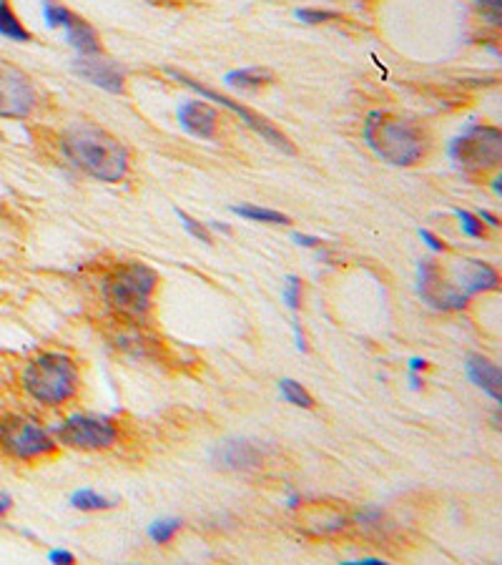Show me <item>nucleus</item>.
Wrapping results in <instances>:
<instances>
[{"mask_svg":"<svg viewBox=\"0 0 502 565\" xmlns=\"http://www.w3.org/2000/svg\"><path fill=\"white\" fill-rule=\"evenodd\" d=\"M274 81V74H271L269 68H239V71H232V74H226L224 78V84L232 88H261L267 86Z\"/></svg>","mask_w":502,"mask_h":565,"instance_id":"obj_17","label":"nucleus"},{"mask_svg":"<svg viewBox=\"0 0 502 565\" xmlns=\"http://www.w3.org/2000/svg\"><path fill=\"white\" fill-rule=\"evenodd\" d=\"M0 36L18 40V43L33 40V33L21 23V18L15 15V11H13V5L8 0H0Z\"/></svg>","mask_w":502,"mask_h":565,"instance_id":"obj_18","label":"nucleus"},{"mask_svg":"<svg viewBox=\"0 0 502 565\" xmlns=\"http://www.w3.org/2000/svg\"><path fill=\"white\" fill-rule=\"evenodd\" d=\"M156 287H159V274L141 261H131L110 271L103 282V295L121 317L141 322L151 312Z\"/></svg>","mask_w":502,"mask_h":565,"instance_id":"obj_4","label":"nucleus"},{"mask_svg":"<svg viewBox=\"0 0 502 565\" xmlns=\"http://www.w3.org/2000/svg\"><path fill=\"white\" fill-rule=\"evenodd\" d=\"M279 390H282L284 400H286V402H292V405L304 407V410H312V407H314V400H312V394L306 393V390H304V387H302V384H299V382L289 380V377H286V380L279 382Z\"/></svg>","mask_w":502,"mask_h":565,"instance_id":"obj_21","label":"nucleus"},{"mask_svg":"<svg viewBox=\"0 0 502 565\" xmlns=\"http://www.w3.org/2000/svg\"><path fill=\"white\" fill-rule=\"evenodd\" d=\"M450 156L467 172L498 169L502 161V131L495 126H470L453 141Z\"/></svg>","mask_w":502,"mask_h":565,"instance_id":"obj_6","label":"nucleus"},{"mask_svg":"<svg viewBox=\"0 0 502 565\" xmlns=\"http://www.w3.org/2000/svg\"><path fill=\"white\" fill-rule=\"evenodd\" d=\"M236 216H244L249 222H261V224H289V216L282 211L274 209H261V207H251V204H242V207H232Z\"/></svg>","mask_w":502,"mask_h":565,"instance_id":"obj_19","label":"nucleus"},{"mask_svg":"<svg viewBox=\"0 0 502 565\" xmlns=\"http://www.w3.org/2000/svg\"><path fill=\"white\" fill-rule=\"evenodd\" d=\"M166 74L173 75V78H176L179 84H184L186 88H191V91H194V93H198L201 99L216 101L219 106H224V109H229L232 113H236V116H239V119H242V121H244L246 126L254 131V134L261 136L264 141H269L271 146H277L279 151H284V154H296L295 144H292V141H289V138H286V136H284L282 131L274 126V123L267 121L264 116H259V113H254L251 109H246V106H242V103H236V101L229 99V96H221V93H216L214 88L201 86V84H198V81H194L191 75L181 74V71H176V68H166Z\"/></svg>","mask_w":502,"mask_h":565,"instance_id":"obj_7","label":"nucleus"},{"mask_svg":"<svg viewBox=\"0 0 502 565\" xmlns=\"http://www.w3.org/2000/svg\"><path fill=\"white\" fill-rule=\"evenodd\" d=\"M214 465L232 472H249L264 463V447L254 440H224L211 453Z\"/></svg>","mask_w":502,"mask_h":565,"instance_id":"obj_12","label":"nucleus"},{"mask_svg":"<svg viewBox=\"0 0 502 565\" xmlns=\"http://www.w3.org/2000/svg\"><path fill=\"white\" fill-rule=\"evenodd\" d=\"M419 236H422V239L427 242V246H429V249H432V252H445V249H447V246L442 244L440 239H437V236H435V234H432V232H427V229H419Z\"/></svg>","mask_w":502,"mask_h":565,"instance_id":"obj_28","label":"nucleus"},{"mask_svg":"<svg viewBox=\"0 0 502 565\" xmlns=\"http://www.w3.org/2000/svg\"><path fill=\"white\" fill-rule=\"evenodd\" d=\"M475 8L482 13V18H488L490 25H502V0H475Z\"/></svg>","mask_w":502,"mask_h":565,"instance_id":"obj_24","label":"nucleus"},{"mask_svg":"<svg viewBox=\"0 0 502 565\" xmlns=\"http://www.w3.org/2000/svg\"><path fill=\"white\" fill-rule=\"evenodd\" d=\"M56 443L74 450H109L119 443V428L109 418L74 415L56 428Z\"/></svg>","mask_w":502,"mask_h":565,"instance_id":"obj_8","label":"nucleus"},{"mask_svg":"<svg viewBox=\"0 0 502 565\" xmlns=\"http://www.w3.org/2000/svg\"><path fill=\"white\" fill-rule=\"evenodd\" d=\"M38 103V93L31 78L0 63V119H25L31 116Z\"/></svg>","mask_w":502,"mask_h":565,"instance_id":"obj_10","label":"nucleus"},{"mask_svg":"<svg viewBox=\"0 0 502 565\" xmlns=\"http://www.w3.org/2000/svg\"><path fill=\"white\" fill-rule=\"evenodd\" d=\"M48 558H50V563H58V565L75 563V555L68 553V551H53V553H50Z\"/></svg>","mask_w":502,"mask_h":565,"instance_id":"obj_29","label":"nucleus"},{"mask_svg":"<svg viewBox=\"0 0 502 565\" xmlns=\"http://www.w3.org/2000/svg\"><path fill=\"white\" fill-rule=\"evenodd\" d=\"M176 214H179V219H181V224L186 226V232L191 234V236H197L198 242H204V244H211V234H208V229L204 226L201 222H197V219H191L186 211L181 209H176Z\"/></svg>","mask_w":502,"mask_h":565,"instance_id":"obj_26","label":"nucleus"},{"mask_svg":"<svg viewBox=\"0 0 502 565\" xmlns=\"http://www.w3.org/2000/svg\"><path fill=\"white\" fill-rule=\"evenodd\" d=\"M11 505H13V498L8 495V492H0V517L5 516L8 510H11Z\"/></svg>","mask_w":502,"mask_h":565,"instance_id":"obj_31","label":"nucleus"},{"mask_svg":"<svg viewBox=\"0 0 502 565\" xmlns=\"http://www.w3.org/2000/svg\"><path fill=\"white\" fill-rule=\"evenodd\" d=\"M74 71L81 78H86L88 84L103 88L109 93H123V88H126V75H123L121 66L110 58H101L99 53L78 56L74 61Z\"/></svg>","mask_w":502,"mask_h":565,"instance_id":"obj_13","label":"nucleus"},{"mask_svg":"<svg viewBox=\"0 0 502 565\" xmlns=\"http://www.w3.org/2000/svg\"><path fill=\"white\" fill-rule=\"evenodd\" d=\"M460 216V224H462V232L472 239H482L485 236V224L480 222L478 214H470V211H457Z\"/></svg>","mask_w":502,"mask_h":565,"instance_id":"obj_25","label":"nucleus"},{"mask_svg":"<svg viewBox=\"0 0 502 565\" xmlns=\"http://www.w3.org/2000/svg\"><path fill=\"white\" fill-rule=\"evenodd\" d=\"M284 299H286V305L292 307V312H299V305H302V279H299V277H289V279H286Z\"/></svg>","mask_w":502,"mask_h":565,"instance_id":"obj_27","label":"nucleus"},{"mask_svg":"<svg viewBox=\"0 0 502 565\" xmlns=\"http://www.w3.org/2000/svg\"><path fill=\"white\" fill-rule=\"evenodd\" d=\"M179 121L191 136L211 138V136L216 134V126H219V113H216L214 106L204 103V99L186 101L184 106L179 109Z\"/></svg>","mask_w":502,"mask_h":565,"instance_id":"obj_15","label":"nucleus"},{"mask_svg":"<svg viewBox=\"0 0 502 565\" xmlns=\"http://www.w3.org/2000/svg\"><path fill=\"white\" fill-rule=\"evenodd\" d=\"M467 372H470V380L475 382L478 387H482V393H488L495 402H500V369L495 367L492 362H488V359H482V357H472L467 362Z\"/></svg>","mask_w":502,"mask_h":565,"instance_id":"obj_16","label":"nucleus"},{"mask_svg":"<svg viewBox=\"0 0 502 565\" xmlns=\"http://www.w3.org/2000/svg\"><path fill=\"white\" fill-rule=\"evenodd\" d=\"M295 15L302 21V23H309V25L327 23V21H337V18H339V13L319 11V8H299Z\"/></svg>","mask_w":502,"mask_h":565,"instance_id":"obj_23","label":"nucleus"},{"mask_svg":"<svg viewBox=\"0 0 502 565\" xmlns=\"http://www.w3.org/2000/svg\"><path fill=\"white\" fill-rule=\"evenodd\" d=\"M410 369H412V372H419V369H427V359H419V357H415V359H410Z\"/></svg>","mask_w":502,"mask_h":565,"instance_id":"obj_33","label":"nucleus"},{"mask_svg":"<svg viewBox=\"0 0 502 565\" xmlns=\"http://www.w3.org/2000/svg\"><path fill=\"white\" fill-rule=\"evenodd\" d=\"M154 3H161V0H154Z\"/></svg>","mask_w":502,"mask_h":565,"instance_id":"obj_34","label":"nucleus"},{"mask_svg":"<svg viewBox=\"0 0 502 565\" xmlns=\"http://www.w3.org/2000/svg\"><path fill=\"white\" fill-rule=\"evenodd\" d=\"M457 289L465 292L467 296L478 295V292H498L500 289V274L492 269L490 264L480 261V259H462L457 267Z\"/></svg>","mask_w":502,"mask_h":565,"instance_id":"obj_14","label":"nucleus"},{"mask_svg":"<svg viewBox=\"0 0 502 565\" xmlns=\"http://www.w3.org/2000/svg\"><path fill=\"white\" fill-rule=\"evenodd\" d=\"M367 146L387 163L415 166L427 156V131L407 116L390 111H372L365 121Z\"/></svg>","mask_w":502,"mask_h":565,"instance_id":"obj_2","label":"nucleus"},{"mask_svg":"<svg viewBox=\"0 0 502 565\" xmlns=\"http://www.w3.org/2000/svg\"><path fill=\"white\" fill-rule=\"evenodd\" d=\"M419 295L422 299L432 305V307L445 309V312H454V309H465L470 296L460 292L453 282L445 279L440 264L432 259H422L419 261Z\"/></svg>","mask_w":502,"mask_h":565,"instance_id":"obj_11","label":"nucleus"},{"mask_svg":"<svg viewBox=\"0 0 502 565\" xmlns=\"http://www.w3.org/2000/svg\"><path fill=\"white\" fill-rule=\"evenodd\" d=\"M0 450L13 460H38L56 453L58 443L36 419L11 415L0 422Z\"/></svg>","mask_w":502,"mask_h":565,"instance_id":"obj_5","label":"nucleus"},{"mask_svg":"<svg viewBox=\"0 0 502 565\" xmlns=\"http://www.w3.org/2000/svg\"><path fill=\"white\" fill-rule=\"evenodd\" d=\"M181 530V520L179 517H166V520H156L151 528H148V535L154 543H169Z\"/></svg>","mask_w":502,"mask_h":565,"instance_id":"obj_22","label":"nucleus"},{"mask_svg":"<svg viewBox=\"0 0 502 565\" xmlns=\"http://www.w3.org/2000/svg\"><path fill=\"white\" fill-rule=\"evenodd\" d=\"M478 216H480V222H482V224H490V226H500V219H498L495 214H490V211H480Z\"/></svg>","mask_w":502,"mask_h":565,"instance_id":"obj_32","label":"nucleus"},{"mask_svg":"<svg viewBox=\"0 0 502 565\" xmlns=\"http://www.w3.org/2000/svg\"><path fill=\"white\" fill-rule=\"evenodd\" d=\"M43 18L48 28H66V40L74 46L81 56H96L101 53V38L96 28L84 21L81 15L68 11L61 3L43 0Z\"/></svg>","mask_w":502,"mask_h":565,"instance_id":"obj_9","label":"nucleus"},{"mask_svg":"<svg viewBox=\"0 0 502 565\" xmlns=\"http://www.w3.org/2000/svg\"><path fill=\"white\" fill-rule=\"evenodd\" d=\"M71 505H74L75 510H84V513H96V510H109V508H113L116 503L109 500V498H103V495H99L96 490H88V488H84V490L74 492Z\"/></svg>","mask_w":502,"mask_h":565,"instance_id":"obj_20","label":"nucleus"},{"mask_svg":"<svg viewBox=\"0 0 502 565\" xmlns=\"http://www.w3.org/2000/svg\"><path fill=\"white\" fill-rule=\"evenodd\" d=\"M295 242L299 246H321L319 236H309V234H295Z\"/></svg>","mask_w":502,"mask_h":565,"instance_id":"obj_30","label":"nucleus"},{"mask_svg":"<svg viewBox=\"0 0 502 565\" xmlns=\"http://www.w3.org/2000/svg\"><path fill=\"white\" fill-rule=\"evenodd\" d=\"M66 159L88 176L116 184L128 173V151L116 136L93 123H75L63 134Z\"/></svg>","mask_w":502,"mask_h":565,"instance_id":"obj_1","label":"nucleus"},{"mask_svg":"<svg viewBox=\"0 0 502 565\" xmlns=\"http://www.w3.org/2000/svg\"><path fill=\"white\" fill-rule=\"evenodd\" d=\"M78 367L63 352H43L33 357L23 369V387L36 402L46 407H61L78 393Z\"/></svg>","mask_w":502,"mask_h":565,"instance_id":"obj_3","label":"nucleus"}]
</instances>
